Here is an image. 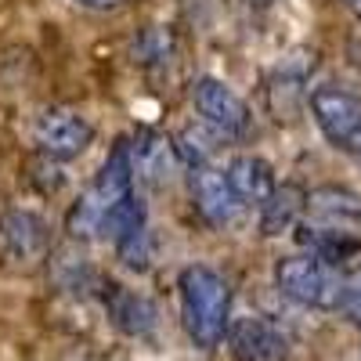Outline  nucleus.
<instances>
[{
    "mask_svg": "<svg viewBox=\"0 0 361 361\" xmlns=\"http://www.w3.org/2000/svg\"><path fill=\"white\" fill-rule=\"evenodd\" d=\"M69 235L73 238H112V246L134 228L148 224L145 206L134 195V156L130 141L119 137L87 192L73 202L69 209Z\"/></svg>",
    "mask_w": 361,
    "mask_h": 361,
    "instance_id": "nucleus-1",
    "label": "nucleus"
},
{
    "mask_svg": "<svg viewBox=\"0 0 361 361\" xmlns=\"http://www.w3.org/2000/svg\"><path fill=\"white\" fill-rule=\"evenodd\" d=\"M180 293V325L199 350H214L224 343L231 325V289L221 271L209 264H188L177 279Z\"/></svg>",
    "mask_w": 361,
    "mask_h": 361,
    "instance_id": "nucleus-2",
    "label": "nucleus"
},
{
    "mask_svg": "<svg viewBox=\"0 0 361 361\" xmlns=\"http://www.w3.org/2000/svg\"><path fill=\"white\" fill-rule=\"evenodd\" d=\"M275 286L282 289V296H289L300 307L343 311L350 275L329 260H318L311 253H296V257H282L275 264Z\"/></svg>",
    "mask_w": 361,
    "mask_h": 361,
    "instance_id": "nucleus-3",
    "label": "nucleus"
},
{
    "mask_svg": "<svg viewBox=\"0 0 361 361\" xmlns=\"http://www.w3.org/2000/svg\"><path fill=\"white\" fill-rule=\"evenodd\" d=\"M311 112L329 145L361 159V98H354L343 87L325 83L311 94Z\"/></svg>",
    "mask_w": 361,
    "mask_h": 361,
    "instance_id": "nucleus-4",
    "label": "nucleus"
},
{
    "mask_svg": "<svg viewBox=\"0 0 361 361\" xmlns=\"http://www.w3.org/2000/svg\"><path fill=\"white\" fill-rule=\"evenodd\" d=\"M192 105L202 116V123L209 130H217L221 137H246L250 134V105L235 94V90L214 76H199L192 83Z\"/></svg>",
    "mask_w": 361,
    "mask_h": 361,
    "instance_id": "nucleus-5",
    "label": "nucleus"
},
{
    "mask_svg": "<svg viewBox=\"0 0 361 361\" xmlns=\"http://www.w3.org/2000/svg\"><path fill=\"white\" fill-rule=\"evenodd\" d=\"M51 253V224L33 209H8L0 217V260L29 267Z\"/></svg>",
    "mask_w": 361,
    "mask_h": 361,
    "instance_id": "nucleus-6",
    "label": "nucleus"
},
{
    "mask_svg": "<svg viewBox=\"0 0 361 361\" xmlns=\"http://www.w3.org/2000/svg\"><path fill=\"white\" fill-rule=\"evenodd\" d=\"M33 141L47 159H76L94 141V127L73 109H47L33 127Z\"/></svg>",
    "mask_w": 361,
    "mask_h": 361,
    "instance_id": "nucleus-7",
    "label": "nucleus"
},
{
    "mask_svg": "<svg viewBox=\"0 0 361 361\" xmlns=\"http://www.w3.org/2000/svg\"><path fill=\"white\" fill-rule=\"evenodd\" d=\"M228 354L235 361H289V340L286 333L267 322L260 314H243V318H231L228 325Z\"/></svg>",
    "mask_w": 361,
    "mask_h": 361,
    "instance_id": "nucleus-8",
    "label": "nucleus"
},
{
    "mask_svg": "<svg viewBox=\"0 0 361 361\" xmlns=\"http://www.w3.org/2000/svg\"><path fill=\"white\" fill-rule=\"evenodd\" d=\"M188 188H192V206L195 214L209 224V228H228L235 224V217L243 214V202L235 199L231 185L221 166H199L188 177Z\"/></svg>",
    "mask_w": 361,
    "mask_h": 361,
    "instance_id": "nucleus-9",
    "label": "nucleus"
},
{
    "mask_svg": "<svg viewBox=\"0 0 361 361\" xmlns=\"http://www.w3.org/2000/svg\"><path fill=\"white\" fill-rule=\"evenodd\" d=\"M102 304H105V314L109 322L119 329L123 336H152L156 325H159V311L148 296L119 286V282H109L102 286Z\"/></svg>",
    "mask_w": 361,
    "mask_h": 361,
    "instance_id": "nucleus-10",
    "label": "nucleus"
},
{
    "mask_svg": "<svg viewBox=\"0 0 361 361\" xmlns=\"http://www.w3.org/2000/svg\"><path fill=\"white\" fill-rule=\"evenodd\" d=\"M296 243L304 246L311 257L318 260H329L343 267L347 260H354L361 253V235L354 228H340V224H296Z\"/></svg>",
    "mask_w": 361,
    "mask_h": 361,
    "instance_id": "nucleus-11",
    "label": "nucleus"
},
{
    "mask_svg": "<svg viewBox=\"0 0 361 361\" xmlns=\"http://www.w3.org/2000/svg\"><path fill=\"white\" fill-rule=\"evenodd\" d=\"M224 177L235 192V199L243 206H264L271 195H275L279 180H275V170H271L267 159L260 156H235L228 166H224Z\"/></svg>",
    "mask_w": 361,
    "mask_h": 361,
    "instance_id": "nucleus-12",
    "label": "nucleus"
},
{
    "mask_svg": "<svg viewBox=\"0 0 361 361\" xmlns=\"http://www.w3.org/2000/svg\"><path fill=\"white\" fill-rule=\"evenodd\" d=\"M130 156H134V173H141L145 180H152V185H170L177 166H180L177 145L166 134H156V130H141L130 141Z\"/></svg>",
    "mask_w": 361,
    "mask_h": 361,
    "instance_id": "nucleus-13",
    "label": "nucleus"
},
{
    "mask_svg": "<svg viewBox=\"0 0 361 361\" xmlns=\"http://www.w3.org/2000/svg\"><path fill=\"white\" fill-rule=\"evenodd\" d=\"M307 214V192L300 185H279L275 195H271L264 206H260V235L275 238V235H286L296 228V221Z\"/></svg>",
    "mask_w": 361,
    "mask_h": 361,
    "instance_id": "nucleus-14",
    "label": "nucleus"
},
{
    "mask_svg": "<svg viewBox=\"0 0 361 361\" xmlns=\"http://www.w3.org/2000/svg\"><path fill=\"white\" fill-rule=\"evenodd\" d=\"M307 214L318 224L357 228L361 224V195H354L347 188H314V192H307Z\"/></svg>",
    "mask_w": 361,
    "mask_h": 361,
    "instance_id": "nucleus-15",
    "label": "nucleus"
},
{
    "mask_svg": "<svg viewBox=\"0 0 361 361\" xmlns=\"http://www.w3.org/2000/svg\"><path fill=\"white\" fill-rule=\"evenodd\" d=\"M173 51H177V37H173L170 25H148V29H141L134 47H130L134 62L148 66V69H152V66H166L173 58Z\"/></svg>",
    "mask_w": 361,
    "mask_h": 361,
    "instance_id": "nucleus-16",
    "label": "nucleus"
},
{
    "mask_svg": "<svg viewBox=\"0 0 361 361\" xmlns=\"http://www.w3.org/2000/svg\"><path fill=\"white\" fill-rule=\"evenodd\" d=\"M217 141L221 134L209 130L206 123L199 127H185L177 137V156L188 170H199V166H214V156H217Z\"/></svg>",
    "mask_w": 361,
    "mask_h": 361,
    "instance_id": "nucleus-17",
    "label": "nucleus"
},
{
    "mask_svg": "<svg viewBox=\"0 0 361 361\" xmlns=\"http://www.w3.org/2000/svg\"><path fill=\"white\" fill-rule=\"evenodd\" d=\"M116 253L130 271H148V264H152V231H148V224H141L130 235L119 238Z\"/></svg>",
    "mask_w": 361,
    "mask_h": 361,
    "instance_id": "nucleus-18",
    "label": "nucleus"
},
{
    "mask_svg": "<svg viewBox=\"0 0 361 361\" xmlns=\"http://www.w3.org/2000/svg\"><path fill=\"white\" fill-rule=\"evenodd\" d=\"M343 314L361 329V271L350 275V286H347V300H343Z\"/></svg>",
    "mask_w": 361,
    "mask_h": 361,
    "instance_id": "nucleus-19",
    "label": "nucleus"
},
{
    "mask_svg": "<svg viewBox=\"0 0 361 361\" xmlns=\"http://www.w3.org/2000/svg\"><path fill=\"white\" fill-rule=\"evenodd\" d=\"M76 4L87 8V11H119L127 0H76Z\"/></svg>",
    "mask_w": 361,
    "mask_h": 361,
    "instance_id": "nucleus-20",
    "label": "nucleus"
},
{
    "mask_svg": "<svg viewBox=\"0 0 361 361\" xmlns=\"http://www.w3.org/2000/svg\"><path fill=\"white\" fill-rule=\"evenodd\" d=\"M343 4H347V11H350V15L361 22V0H343Z\"/></svg>",
    "mask_w": 361,
    "mask_h": 361,
    "instance_id": "nucleus-21",
    "label": "nucleus"
},
{
    "mask_svg": "<svg viewBox=\"0 0 361 361\" xmlns=\"http://www.w3.org/2000/svg\"><path fill=\"white\" fill-rule=\"evenodd\" d=\"M250 4H275V0H250Z\"/></svg>",
    "mask_w": 361,
    "mask_h": 361,
    "instance_id": "nucleus-22",
    "label": "nucleus"
}]
</instances>
